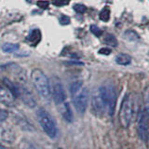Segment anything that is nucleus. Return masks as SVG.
<instances>
[{
    "label": "nucleus",
    "instance_id": "nucleus-18",
    "mask_svg": "<svg viewBox=\"0 0 149 149\" xmlns=\"http://www.w3.org/2000/svg\"><path fill=\"white\" fill-rule=\"evenodd\" d=\"M19 148L20 149H38L34 143L28 141L26 139H22L19 143Z\"/></svg>",
    "mask_w": 149,
    "mask_h": 149
},
{
    "label": "nucleus",
    "instance_id": "nucleus-25",
    "mask_svg": "<svg viewBox=\"0 0 149 149\" xmlns=\"http://www.w3.org/2000/svg\"><path fill=\"white\" fill-rule=\"evenodd\" d=\"M68 2H69V0H53V4L55 6H58V7L67 5Z\"/></svg>",
    "mask_w": 149,
    "mask_h": 149
},
{
    "label": "nucleus",
    "instance_id": "nucleus-20",
    "mask_svg": "<svg viewBox=\"0 0 149 149\" xmlns=\"http://www.w3.org/2000/svg\"><path fill=\"white\" fill-rule=\"evenodd\" d=\"M99 16L102 22H108L110 19V8L108 7H104L101 10Z\"/></svg>",
    "mask_w": 149,
    "mask_h": 149
},
{
    "label": "nucleus",
    "instance_id": "nucleus-10",
    "mask_svg": "<svg viewBox=\"0 0 149 149\" xmlns=\"http://www.w3.org/2000/svg\"><path fill=\"white\" fill-rule=\"evenodd\" d=\"M15 96L7 87L0 86V102L7 106H13L15 104Z\"/></svg>",
    "mask_w": 149,
    "mask_h": 149
},
{
    "label": "nucleus",
    "instance_id": "nucleus-8",
    "mask_svg": "<svg viewBox=\"0 0 149 149\" xmlns=\"http://www.w3.org/2000/svg\"><path fill=\"white\" fill-rule=\"evenodd\" d=\"M17 97L21 98L23 104H25L30 108H34L36 105V102L35 100L34 96L32 93L27 90L25 87H22L18 85V91H17Z\"/></svg>",
    "mask_w": 149,
    "mask_h": 149
},
{
    "label": "nucleus",
    "instance_id": "nucleus-19",
    "mask_svg": "<svg viewBox=\"0 0 149 149\" xmlns=\"http://www.w3.org/2000/svg\"><path fill=\"white\" fill-rule=\"evenodd\" d=\"M104 43L109 46V47H113V48H116L118 47V40H116V37L113 35H107L104 37Z\"/></svg>",
    "mask_w": 149,
    "mask_h": 149
},
{
    "label": "nucleus",
    "instance_id": "nucleus-12",
    "mask_svg": "<svg viewBox=\"0 0 149 149\" xmlns=\"http://www.w3.org/2000/svg\"><path fill=\"white\" fill-rule=\"evenodd\" d=\"M41 40V32L38 29L33 30L26 37V41L33 47L36 46Z\"/></svg>",
    "mask_w": 149,
    "mask_h": 149
},
{
    "label": "nucleus",
    "instance_id": "nucleus-24",
    "mask_svg": "<svg viewBox=\"0 0 149 149\" xmlns=\"http://www.w3.org/2000/svg\"><path fill=\"white\" fill-rule=\"evenodd\" d=\"M36 5L38 6L40 8L42 9H45L47 8H49V1H46V0H39V1L36 2Z\"/></svg>",
    "mask_w": 149,
    "mask_h": 149
},
{
    "label": "nucleus",
    "instance_id": "nucleus-14",
    "mask_svg": "<svg viewBox=\"0 0 149 149\" xmlns=\"http://www.w3.org/2000/svg\"><path fill=\"white\" fill-rule=\"evenodd\" d=\"M124 37L128 41H130V42H137L139 41L140 39V36H138V34L136 32H134L132 30H128L125 32L124 34Z\"/></svg>",
    "mask_w": 149,
    "mask_h": 149
},
{
    "label": "nucleus",
    "instance_id": "nucleus-28",
    "mask_svg": "<svg viewBox=\"0 0 149 149\" xmlns=\"http://www.w3.org/2000/svg\"><path fill=\"white\" fill-rule=\"evenodd\" d=\"M0 149H9V148H8V147H6V146H2V144H0Z\"/></svg>",
    "mask_w": 149,
    "mask_h": 149
},
{
    "label": "nucleus",
    "instance_id": "nucleus-1",
    "mask_svg": "<svg viewBox=\"0 0 149 149\" xmlns=\"http://www.w3.org/2000/svg\"><path fill=\"white\" fill-rule=\"evenodd\" d=\"M135 113V102L132 93H127L123 98L119 109L118 118L123 128L127 129L132 124Z\"/></svg>",
    "mask_w": 149,
    "mask_h": 149
},
{
    "label": "nucleus",
    "instance_id": "nucleus-2",
    "mask_svg": "<svg viewBox=\"0 0 149 149\" xmlns=\"http://www.w3.org/2000/svg\"><path fill=\"white\" fill-rule=\"evenodd\" d=\"M31 80L33 86L38 94L44 99L49 100L51 96V88L48 77L40 69H34L31 73Z\"/></svg>",
    "mask_w": 149,
    "mask_h": 149
},
{
    "label": "nucleus",
    "instance_id": "nucleus-13",
    "mask_svg": "<svg viewBox=\"0 0 149 149\" xmlns=\"http://www.w3.org/2000/svg\"><path fill=\"white\" fill-rule=\"evenodd\" d=\"M116 63L119 65H128L132 63V57L127 53H119L116 57Z\"/></svg>",
    "mask_w": 149,
    "mask_h": 149
},
{
    "label": "nucleus",
    "instance_id": "nucleus-15",
    "mask_svg": "<svg viewBox=\"0 0 149 149\" xmlns=\"http://www.w3.org/2000/svg\"><path fill=\"white\" fill-rule=\"evenodd\" d=\"M19 46L18 44H14V43H5L3 46H2V50L4 52L6 53H11V52H14V51H16L18 49H19Z\"/></svg>",
    "mask_w": 149,
    "mask_h": 149
},
{
    "label": "nucleus",
    "instance_id": "nucleus-11",
    "mask_svg": "<svg viewBox=\"0 0 149 149\" xmlns=\"http://www.w3.org/2000/svg\"><path fill=\"white\" fill-rule=\"evenodd\" d=\"M59 111L63 119L68 123H71L73 121V112L71 109V106H70L69 102H64L62 104L59 105Z\"/></svg>",
    "mask_w": 149,
    "mask_h": 149
},
{
    "label": "nucleus",
    "instance_id": "nucleus-22",
    "mask_svg": "<svg viewBox=\"0 0 149 149\" xmlns=\"http://www.w3.org/2000/svg\"><path fill=\"white\" fill-rule=\"evenodd\" d=\"M91 32L92 33L93 35L94 36H102V31L100 29L99 27H98L97 25H95V24H92V25H91Z\"/></svg>",
    "mask_w": 149,
    "mask_h": 149
},
{
    "label": "nucleus",
    "instance_id": "nucleus-4",
    "mask_svg": "<svg viewBox=\"0 0 149 149\" xmlns=\"http://www.w3.org/2000/svg\"><path fill=\"white\" fill-rule=\"evenodd\" d=\"M98 91L105 106V111L110 116H112L115 113L116 104V91L115 86L111 83H107L102 86Z\"/></svg>",
    "mask_w": 149,
    "mask_h": 149
},
{
    "label": "nucleus",
    "instance_id": "nucleus-21",
    "mask_svg": "<svg viewBox=\"0 0 149 149\" xmlns=\"http://www.w3.org/2000/svg\"><path fill=\"white\" fill-rule=\"evenodd\" d=\"M73 8L74 9V11H76V12L80 13V14L85 13L86 10H87V7L84 6V5H82V4H74Z\"/></svg>",
    "mask_w": 149,
    "mask_h": 149
},
{
    "label": "nucleus",
    "instance_id": "nucleus-26",
    "mask_svg": "<svg viewBox=\"0 0 149 149\" xmlns=\"http://www.w3.org/2000/svg\"><path fill=\"white\" fill-rule=\"evenodd\" d=\"M98 52L102 55H109L112 52V49L110 48H102L101 49H99Z\"/></svg>",
    "mask_w": 149,
    "mask_h": 149
},
{
    "label": "nucleus",
    "instance_id": "nucleus-27",
    "mask_svg": "<svg viewBox=\"0 0 149 149\" xmlns=\"http://www.w3.org/2000/svg\"><path fill=\"white\" fill-rule=\"evenodd\" d=\"M8 112L0 109V122H3V121L6 120L8 118Z\"/></svg>",
    "mask_w": 149,
    "mask_h": 149
},
{
    "label": "nucleus",
    "instance_id": "nucleus-6",
    "mask_svg": "<svg viewBox=\"0 0 149 149\" xmlns=\"http://www.w3.org/2000/svg\"><path fill=\"white\" fill-rule=\"evenodd\" d=\"M73 98V104L74 108L77 109L78 113L83 114L85 113L88 106V91L86 88H82L78 92L72 96Z\"/></svg>",
    "mask_w": 149,
    "mask_h": 149
},
{
    "label": "nucleus",
    "instance_id": "nucleus-3",
    "mask_svg": "<svg viewBox=\"0 0 149 149\" xmlns=\"http://www.w3.org/2000/svg\"><path fill=\"white\" fill-rule=\"evenodd\" d=\"M37 120L43 129L45 133L51 139H56L58 136V127L56 125L54 119L48 111L44 108H39L36 111Z\"/></svg>",
    "mask_w": 149,
    "mask_h": 149
},
{
    "label": "nucleus",
    "instance_id": "nucleus-7",
    "mask_svg": "<svg viewBox=\"0 0 149 149\" xmlns=\"http://www.w3.org/2000/svg\"><path fill=\"white\" fill-rule=\"evenodd\" d=\"M51 95H52L53 101L57 105L62 104L65 102L66 99V94H65L64 88L62 82L58 78H55L53 80L52 90H51Z\"/></svg>",
    "mask_w": 149,
    "mask_h": 149
},
{
    "label": "nucleus",
    "instance_id": "nucleus-17",
    "mask_svg": "<svg viewBox=\"0 0 149 149\" xmlns=\"http://www.w3.org/2000/svg\"><path fill=\"white\" fill-rule=\"evenodd\" d=\"M82 88H83L82 87V81H74V82H73L71 85H70V88H69L71 96L76 94V93L80 91Z\"/></svg>",
    "mask_w": 149,
    "mask_h": 149
},
{
    "label": "nucleus",
    "instance_id": "nucleus-23",
    "mask_svg": "<svg viewBox=\"0 0 149 149\" xmlns=\"http://www.w3.org/2000/svg\"><path fill=\"white\" fill-rule=\"evenodd\" d=\"M59 22L62 25H67L70 23V18L66 15H61Z\"/></svg>",
    "mask_w": 149,
    "mask_h": 149
},
{
    "label": "nucleus",
    "instance_id": "nucleus-5",
    "mask_svg": "<svg viewBox=\"0 0 149 149\" xmlns=\"http://www.w3.org/2000/svg\"><path fill=\"white\" fill-rule=\"evenodd\" d=\"M138 134L142 141L146 142L149 137V115L143 108L140 111L138 118Z\"/></svg>",
    "mask_w": 149,
    "mask_h": 149
},
{
    "label": "nucleus",
    "instance_id": "nucleus-16",
    "mask_svg": "<svg viewBox=\"0 0 149 149\" xmlns=\"http://www.w3.org/2000/svg\"><path fill=\"white\" fill-rule=\"evenodd\" d=\"M143 99V109L146 110L149 115V86H147L144 88Z\"/></svg>",
    "mask_w": 149,
    "mask_h": 149
},
{
    "label": "nucleus",
    "instance_id": "nucleus-9",
    "mask_svg": "<svg viewBox=\"0 0 149 149\" xmlns=\"http://www.w3.org/2000/svg\"><path fill=\"white\" fill-rule=\"evenodd\" d=\"M91 108L93 113L96 116H101L105 111V106L104 104V102L102 100L99 91H97L91 98Z\"/></svg>",
    "mask_w": 149,
    "mask_h": 149
}]
</instances>
